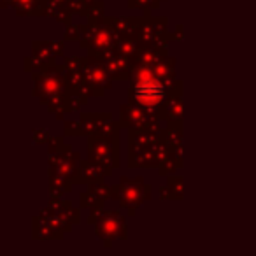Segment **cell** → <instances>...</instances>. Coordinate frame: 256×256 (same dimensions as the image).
<instances>
[{
	"instance_id": "1",
	"label": "cell",
	"mask_w": 256,
	"mask_h": 256,
	"mask_svg": "<svg viewBox=\"0 0 256 256\" xmlns=\"http://www.w3.org/2000/svg\"><path fill=\"white\" fill-rule=\"evenodd\" d=\"M136 96L142 106L153 107L160 104V100L164 98V86H162L160 81L153 78L142 79L136 86Z\"/></svg>"
}]
</instances>
